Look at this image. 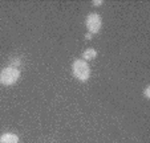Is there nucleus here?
<instances>
[{"label":"nucleus","mask_w":150,"mask_h":143,"mask_svg":"<svg viewBox=\"0 0 150 143\" xmlns=\"http://www.w3.org/2000/svg\"><path fill=\"white\" fill-rule=\"evenodd\" d=\"M72 73L76 77L79 81L85 82L88 81L89 77H91V66L86 61L84 60H74L73 64H72Z\"/></svg>","instance_id":"nucleus-1"},{"label":"nucleus","mask_w":150,"mask_h":143,"mask_svg":"<svg viewBox=\"0 0 150 143\" xmlns=\"http://www.w3.org/2000/svg\"><path fill=\"white\" fill-rule=\"evenodd\" d=\"M97 57V51L96 49H93V48H89V49H86V51L82 53V60L84 61L88 62L89 60H93Z\"/></svg>","instance_id":"nucleus-5"},{"label":"nucleus","mask_w":150,"mask_h":143,"mask_svg":"<svg viewBox=\"0 0 150 143\" xmlns=\"http://www.w3.org/2000/svg\"><path fill=\"white\" fill-rule=\"evenodd\" d=\"M0 143H19V137L13 132H4L0 137Z\"/></svg>","instance_id":"nucleus-4"},{"label":"nucleus","mask_w":150,"mask_h":143,"mask_svg":"<svg viewBox=\"0 0 150 143\" xmlns=\"http://www.w3.org/2000/svg\"><path fill=\"white\" fill-rule=\"evenodd\" d=\"M20 70L16 68L7 66L4 69H1L0 72V84L4 86H11V85L16 84L17 80L20 78Z\"/></svg>","instance_id":"nucleus-2"},{"label":"nucleus","mask_w":150,"mask_h":143,"mask_svg":"<svg viewBox=\"0 0 150 143\" xmlns=\"http://www.w3.org/2000/svg\"><path fill=\"white\" fill-rule=\"evenodd\" d=\"M20 65H21V60H20V58H17V57H15V58H12V60H11V65H9V66H12V68H16V69H19V68H20Z\"/></svg>","instance_id":"nucleus-6"},{"label":"nucleus","mask_w":150,"mask_h":143,"mask_svg":"<svg viewBox=\"0 0 150 143\" xmlns=\"http://www.w3.org/2000/svg\"><path fill=\"white\" fill-rule=\"evenodd\" d=\"M144 94H145V97H146V98H150V86H146V87H145Z\"/></svg>","instance_id":"nucleus-7"},{"label":"nucleus","mask_w":150,"mask_h":143,"mask_svg":"<svg viewBox=\"0 0 150 143\" xmlns=\"http://www.w3.org/2000/svg\"><path fill=\"white\" fill-rule=\"evenodd\" d=\"M85 25L88 28L89 33H98L100 29H101V25H102V20H101V16L97 13H91L88 15L86 20H85Z\"/></svg>","instance_id":"nucleus-3"},{"label":"nucleus","mask_w":150,"mask_h":143,"mask_svg":"<svg viewBox=\"0 0 150 143\" xmlns=\"http://www.w3.org/2000/svg\"><path fill=\"white\" fill-rule=\"evenodd\" d=\"M85 39H86V40H91L92 39V33H89V32H88V33L85 35Z\"/></svg>","instance_id":"nucleus-9"},{"label":"nucleus","mask_w":150,"mask_h":143,"mask_svg":"<svg viewBox=\"0 0 150 143\" xmlns=\"http://www.w3.org/2000/svg\"><path fill=\"white\" fill-rule=\"evenodd\" d=\"M104 3V1H102V0H94L93 1V6H96V7H100L101 6V4Z\"/></svg>","instance_id":"nucleus-8"}]
</instances>
